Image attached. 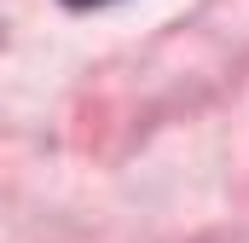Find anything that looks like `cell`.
Listing matches in <instances>:
<instances>
[{
	"label": "cell",
	"mask_w": 249,
	"mask_h": 243,
	"mask_svg": "<svg viewBox=\"0 0 249 243\" xmlns=\"http://www.w3.org/2000/svg\"><path fill=\"white\" fill-rule=\"evenodd\" d=\"M70 6H105V0H70Z\"/></svg>",
	"instance_id": "cell-1"
}]
</instances>
